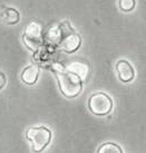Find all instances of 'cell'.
Wrapping results in <instances>:
<instances>
[{
	"instance_id": "6da1fadb",
	"label": "cell",
	"mask_w": 146,
	"mask_h": 153,
	"mask_svg": "<svg viewBox=\"0 0 146 153\" xmlns=\"http://www.w3.org/2000/svg\"><path fill=\"white\" fill-rule=\"evenodd\" d=\"M57 81L59 84L60 92L66 97L73 98L78 96L83 88V81L73 73L66 71V68L61 67L59 65L54 66Z\"/></svg>"
},
{
	"instance_id": "7a4b0ae2",
	"label": "cell",
	"mask_w": 146,
	"mask_h": 153,
	"mask_svg": "<svg viewBox=\"0 0 146 153\" xmlns=\"http://www.w3.org/2000/svg\"><path fill=\"white\" fill-rule=\"evenodd\" d=\"M26 139L31 142L32 151L36 153L41 152L52 140V132L45 126L30 128L26 132Z\"/></svg>"
},
{
	"instance_id": "3957f363",
	"label": "cell",
	"mask_w": 146,
	"mask_h": 153,
	"mask_svg": "<svg viewBox=\"0 0 146 153\" xmlns=\"http://www.w3.org/2000/svg\"><path fill=\"white\" fill-rule=\"evenodd\" d=\"M88 108L95 115L104 116L111 113L113 108V101L106 93L98 92L93 94L88 100Z\"/></svg>"
},
{
	"instance_id": "277c9868",
	"label": "cell",
	"mask_w": 146,
	"mask_h": 153,
	"mask_svg": "<svg viewBox=\"0 0 146 153\" xmlns=\"http://www.w3.org/2000/svg\"><path fill=\"white\" fill-rule=\"evenodd\" d=\"M22 40L30 51H36L39 49V47L44 43V35H43V27L38 22H30L26 27Z\"/></svg>"
},
{
	"instance_id": "5b68a950",
	"label": "cell",
	"mask_w": 146,
	"mask_h": 153,
	"mask_svg": "<svg viewBox=\"0 0 146 153\" xmlns=\"http://www.w3.org/2000/svg\"><path fill=\"white\" fill-rule=\"evenodd\" d=\"M63 31H64V36H63L61 42L59 44L61 49L66 53H69V54L75 53L80 47V44H82L80 36L76 33H74L73 29L66 31V30H64V27H63Z\"/></svg>"
},
{
	"instance_id": "8992f818",
	"label": "cell",
	"mask_w": 146,
	"mask_h": 153,
	"mask_svg": "<svg viewBox=\"0 0 146 153\" xmlns=\"http://www.w3.org/2000/svg\"><path fill=\"white\" fill-rule=\"evenodd\" d=\"M116 71L118 74V78L123 83H129L131 81H133L134 76H135V71H134L133 66L131 65L129 62L125 59H120L117 62Z\"/></svg>"
},
{
	"instance_id": "52a82bcc",
	"label": "cell",
	"mask_w": 146,
	"mask_h": 153,
	"mask_svg": "<svg viewBox=\"0 0 146 153\" xmlns=\"http://www.w3.org/2000/svg\"><path fill=\"white\" fill-rule=\"evenodd\" d=\"M39 76V68L36 65L27 66L21 73V81L27 85H34Z\"/></svg>"
},
{
	"instance_id": "ba28073f",
	"label": "cell",
	"mask_w": 146,
	"mask_h": 153,
	"mask_svg": "<svg viewBox=\"0 0 146 153\" xmlns=\"http://www.w3.org/2000/svg\"><path fill=\"white\" fill-rule=\"evenodd\" d=\"M66 71L77 75L82 81H84L88 75V73H89V67L87 64L82 63V62H74V63H70L66 67Z\"/></svg>"
},
{
	"instance_id": "9c48e42d",
	"label": "cell",
	"mask_w": 146,
	"mask_h": 153,
	"mask_svg": "<svg viewBox=\"0 0 146 153\" xmlns=\"http://www.w3.org/2000/svg\"><path fill=\"white\" fill-rule=\"evenodd\" d=\"M1 18L6 24L15 25L20 20V13L13 7H7L1 10Z\"/></svg>"
},
{
	"instance_id": "30bf717a",
	"label": "cell",
	"mask_w": 146,
	"mask_h": 153,
	"mask_svg": "<svg viewBox=\"0 0 146 153\" xmlns=\"http://www.w3.org/2000/svg\"><path fill=\"white\" fill-rule=\"evenodd\" d=\"M97 153H123V150L119 145L108 142L100 145L99 149L97 150Z\"/></svg>"
},
{
	"instance_id": "8fae6325",
	"label": "cell",
	"mask_w": 146,
	"mask_h": 153,
	"mask_svg": "<svg viewBox=\"0 0 146 153\" xmlns=\"http://www.w3.org/2000/svg\"><path fill=\"white\" fill-rule=\"evenodd\" d=\"M118 4H119L120 10H123L125 13H129L135 8L136 0H119Z\"/></svg>"
},
{
	"instance_id": "7c38bea8",
	"label": "cell",
	"mask_w": 146,
	"mask_h": 153,
	"mask_svg": "<svg viewBox=\"0 0 146 153\" xmlns=\"http://www.w3.org/2000/svg\"><path fill=\"white\" fill-rule=\"evenodd\" d=\"M4 85H6V76L2 73H0V89L2 88Z\"/></svg>"
}]
</instances>
